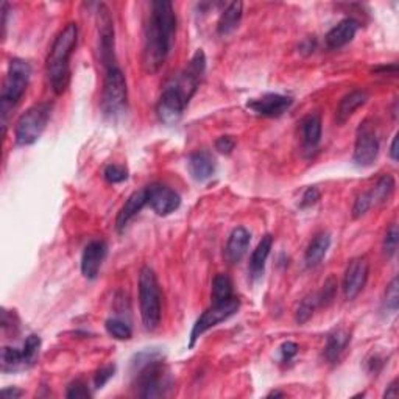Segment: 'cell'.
<instances>
[{
	"instance_id": "obj_25",
	"label": "cell",
	"mask_w": 399,
	"mask_h": 399,
	"mask_svg": "<svg viewBox=\"0 0 399 399\" xmlns=\"http://www.w3.org/2000/svg\"><path fill=\"white\" fill-rule=\"evenodd\" d=\"M349 340H351V336H349L345 329L334 331L331 336L327 337L325 346V358L327 359V362L336 363L340 359V355L344 354Z\"/></svg>"
},
{
	"instance_id": "obj_39",
	"label": "cell",
	"mask_w": 399,
	"mask_h": 399,
	"mask_svg": "<svg viewBox=\"0 0 399 399\" xmlns=\"http://www.w3.org/2000/svg\"><path fill=\"white\" fill-rule=\"evenodd\" d=\"M234 147H236V140L231 136H220L216 140V150L222 155H231Z\"/></svg>"
},
{
	"instance_id": "obj_33",
	"label": "cell",
	"mask_w": 399,
	"mask_h": 399,
	"mask_svg": "<svg viewBox=\"0 0 399 399\" xmlns=\"http://www.w3.org/2000/svg\"><path fill=\"white\" fill-rule=\"evenodd\" d=\"M398 242H399V231H398V226L396 225H391L388 228V231L386 233V237H384V254L387 256V258H393L396 249H398Z\"/></svg>"
},
{
	"instance_id": "obj_24",
	"label": "cell",
	"mask_w": 399,
	"mask_h": 399,
	"mask_svg": "<svg viewBox=\"0 0 399 399\" xmlns=\"http://www.w3.org/2000/svg\"><path fill=\"white\" fill-rule=\"evenodd\" d=\"M242 13H244V4L242 2H233L226 6L223 13L220 14L217 32L218 34H230L236 30L240 24Z\"/></svg>"
},
{
	"instance_id": "obj_16",
	"label": "cell",
	"mask_w": 399,
	"mask_h": 399,
	"mask_svg": "<svg viewBox=\"0 0 399 399\" xmlns=\"http://www.w3.org/2000/svg\"><path fill=\"white\" fill-rule=\"evenodd\" d=\"M249 240H251V234L245 230L244 226H237L233 230L230 239L226 242L225 247V259L228 263H239L242 258L247 254V249L249 247Z\"/></svg>"
},
{
	"instance_id": "obj_7",
	"label": "cell",
	"mask_w": 399,
	"mask_h": 399,
	"mask_svg": "<svg viewBox=\"0 0 399 399\" xmlns=\"http://www.w3.org/2000/svg\"><path fill=\"white\" fill-rule=\"evenodd\" d=\"M53 105L50 102H41L28 108L22 116L19 117L14 130V138L19 147H27L37 142L41 134L44 133L46 126L52 116Z\"/></svg>"
},
{
	"instance_id": "obj_22",
	"label": "cell",
	"mask_w": 399,
	"mask_h": 399,
	"mask_svg": "<svg viewBox=\"0 0 399 399\" xmlns=\"http://www.w3.org/2000/svg\"><path fill=\"white\" fill-rule=\"evenodd\" d=\"M272 245H273V237L267 234L261 239V242L256 247V249L249 258V273H251L253 280H259L263 275V270H266V262L270 256V251H272Z\"/></svg>"
},
{
	"instance_id": "obj_28",
	"label": "cell",
	"mask_w": 399,
	"mask_h": 399,
	"mask_svg": "<svg viewBox=\"0 0 399 399\" xmlns=\"http://www.w3.org/2000/svg\"><path fill=\"white\" fill-rule=\"evenodd\" d=\"M22 367H25L22 351H19L16 348L5 346L2 349V372L4 373L16 372V369Z\"/></svg>"
},
{
	"instance_id": "obj_23",
	"label": "cell",
	"mask_w": 399,
	"mask_h": 399,
	"mask_svg": "<svg viewBox=\"0 0 399 399\" xmlns=\"http://www.w3.org/2000/svg\"><path fill=\"white\" fill-rule=\"evenodd\" d=\"M331 247V236L327 233H320L310 240V244L306 249L304 262L308 267H317L325 259L327 249Z\"/></svg>"
},
{
	"instance_id": "obj_20",
	"label": "cell",
	"mask_w": 399,
	"mask_h": 399,
	"mask_svg": "<svg viewBox=\"0 0 399 399\" xmlns=\"http://www.w3.org/2000/svg\"><path fill=\"white\" fill-rule=\"evenodd\" d=\"M303 148L306 153H313L322 140V117L320 114H309L301 120Z\"/></svg>"
},
{
	"instance_id": "obj_19",
	"label": "cell",
	"mask_w": 399,
	"mask_h": 399,
	"mask_svg": "<svg viewBox=\"0 0 399 399\" xmlns=\"http://www.w3.org/2000/svg\"><path fill=\"white\" fill-rule=\"evenodd\" d=\"M368 100V92L362 91V89H354L351 92L340 100V103L337 106L336 111V120L339 125L346 124L349 119H351L353 114L358 111L360 106H363L367 103Z\"/></svg>"
},
{
	"instance_id": "obj_2",
	"label": "cell",
	"mask_w": 399,
	"mask_h": 399,
	"mask_svg": "<svg viewBox=\"0 0 399 399\" xmlns=\"http://www.w3.org/2000/svg\"><path fill=\"white\" fill-rule=\"evenodd\" d=\"M176 33V14L174 5L167 0L152 4L148 22L145 25L142 66L147 74H155L166 63L174 47Z\"/></svg>"
},
{
	"instance_id": "obj_10",
	"label": "cell",
	"mask_w": 399,
	"mask_h": 399,
	"mask_svg": "<svg viewBox=\"0 0 399 399\" xmlns=\"http://www.w3.org/2000/svg\"><path fill=\"white\" fill-rule=\"evenodd\" d=\"M377 155H379V139L376 136L374 128L369 125L368 120H365L360 124L358 134H355L353 159L355 166L369 167L377 159Z\"/></svg>"
},
{
	"instance_id": "obj_8",
	"label": "cell",
	"mask_w": 399,
	"mask_h": 399,
	"mask_svg": "<svg viewBox=\"0 0 399 399\" xmlns=\"http://www.w3.org/2000/svg\"><path fill=\"white\" fill-rule=\"evenodd\" d=\"M128 100V88L126 78L117 64L105 69L103 78V89L102 98H100V106L105 116L116 117L122 112L126 106Z\"/></svg>"
},
{
	"instance_id": "obj_4",
	"label": "cell",
	"mask_w": 399,
	"mask_h": 399,
	"mask_svg": "<svg viewBox=\"0 0 399 399\" xmlns=\"http://www.w3.org/2000/svg\"><path fill=\"white\" fill-rule=\"evenodd\" d=\"M32 77V67L25 60L13 58L8 64V72L4 80L2 94H0V117H2L4 134L8 128V120L13 110L24 97Z\"/></svg>"
},
{
	"instance_id": "obj_41",
	"label": "cell",
	"mask_w": 399,
	"mask_h": 399,
	"mask_svg": "<svg viewBox=\"0 0 399 399\" xmlns=\"http://www.w3.org/2000/svg\"><path fill=\"white\" fill-rule=\"evenodd\" d=\"M281 354H282L284 360H287V362L292 360L298 354V345L295 344V341H286V344L281 346Z\"/></svg>"
},
{
	"instance_id": "obj_36",
	"label": "cell",
	"mask_w": 399,
	"mask_h": 399,
	"mask_svg": "<svg viewBox=\"0 0 399 399\" xmlns=\"http://www.w3.org/2000/svg\"><path fill=\"white\" fill-rule=\"evenodd\" d=\"M399 304V290H398V277H393V281L388 284V287L386 290V306L387 309L391 312L398 310Z\"/></svg>"
},
{
	"instance_id": "obj_11",
	"label": "cell",
	"mask_w": 399,
	"mask_h": 399,
	"mask_svg": "<svg viewBox=\"0 0 399 399\" xmlns=\"http://www.w3.org/2000/svg\"><path fill=\"white\" fill-rule=\"evenodd\" d=\"M97 25H98V52L100 61L103 67L114 66L116 55H114V22L111 13L106 5H100L97 11Z\"/></svg>"
},
{
	"instance_id": "obj_44",
	"label": "cell",
	"mask_w": 399,
	"mask_h": 399,
	"mask_svg": "<svg viewBox=\"0 0 399 399\" xmlns=\"http://www.w3.org/2000/svg\"><path fill=\"white\" fill-rule=\"evenodd\" d=\"M390 156H391V159H393V161H398V134L393 138V142H391Z\"/></svg>"
},
{
	"instance_id": "obj_29",
	"label": "cell",
	"mask_w": 399,
	"mask_h": 399,
	"mask_svg": "<svg viewBox=\"0 0 399 399\" xmlns=\"http://www.w3.org/2000/svg\"><path fill=\"white\" fill-rule=\"evenodd\" d=\"M317 308H318V298H317V294L306 296V298L303 299V301L299 303L298 309H296V317H295L296 323H298V325L308 323L309 320L312 318L313 312H315Z\"/></svg>"
},
{
	"instance_id": "obj_42",
	"label": "cell",
	"mask_w": 399,
	"mask_h": 399,
	"mask_svg": "<svg viewBox=\"0 0 399 399\" xmlns=\"http://www.w3.org/2000/svg\"><path fill=\"white\" fill-rule=\"evenodd\" d=\"M2 395H4L5 398H13V399H14V398H20V396H22V391L18 390V388H14V387H13V388H4V390H2Z\"/></svg>"
},
{
	"instance_id": "obj_13",
	"label": "cell",
	"mask_w": 399,
	"mask_h": 399,
	"mask_svg": "<svg viewBox=\"0 0 399 399\" xmlns=\"http://www.w3.org/2000/svg\"><path fill=\"white\" fill-rule=\"evenodd\" d=\"M369 275V262L367 258H355L348 263L345 277H344V292L348 301L360 295L365 287Z\"/></svg>"
},
{
	"instance_id": "obj_17",
	"label": "cell",
	"mask_w": 399,
	"mask_h": 399,
	"mask_svg": "<svg viewBox=\"0 0 399 399\" xmlns=\"http://www.w3.org/2000/svg\"><path fill=\"white\" fill-rule=\"evenodd\" d=\"M359 30V22L353 18H346L344 20L332 27L329 32L326 34V46L336 50L346 46L348 42H351L355 37V33Z\"/></svg>"
},
{
	"instance_id": "obj_6",
	"label": "cell",
	"mask_w": 399,
	"mask_h": 399,
	"mask_svg": "<svg viewBox=\"0 0 399 399\" xmlns=\"http://www.w3.org/2000/svg\"><path fill=\"white\" fill-rule=\"evenodd\" d=\"M139 304L142 323L147 331L158 329L161 323V289L155 272L142 267L139 273Z\"/></svg>"
},
{
	"instance_id": "obj_45",
	"label": "cell",
	"mask_w": 399,
	"mask_h": 399,
	"mask_svg": "<svg viewBox=\"0 0 399 399\" xmlns=\"http://www.w3.org/2000/svg\"><path fill=\"white\" fill-rule=\"evenodd\" d=\"M284 393H281V391H272V393L268 395V398H282Z\"/></svg>"
},
{
	"instance_id": "obj_26",
	"label": "cell",
	"mask_w": 399,
	"mask_h": 399,
	"mask_svg": "<svg viewBox=\"0 0 399 399\" xmlns=\"http://www.w3.org/2000/svg\"><path fill=\"white\" fill-rule=\"evenodd\" d=\"M231 298H234L231 277L225 273L217 275L212 280V292H211L212 304H222L230 301Z\"/></svg>"
},
{
	"instance_id": "obj_14",
	"label": "cell",
	"mask_w": 399,
	"mask_h": 399,
	"mask_svg": "<svg viewBox=\"0 0 399 399\" xmlns=\"http://www.w3.org/2000/svg\"><path fill=\"white\" fill-rule=\"evenodd\" d=\"M292 103H294V98L289 96L282 94H266L261 98H254L251 102H248V108L253 112L258 114V116L263 117H277L281 114L286 112Z\"/></svg>"
},
{
	"instance_id": "obj_38",
	"label": "cell",
	"mask_w": 399,
	"mask_h": 399,
	"mask_svg": "<svg viewBox=\"0 0 399 399\" xmlns=\"http://www.w3.org/2000/svg\"><path fill=\"white\" fill-rule=\"evenodd\" d=\"M114 373H116V367H114V365H106L103 368H100L98 372L96 373V377H94L96 388L105 387L106 382H108L111 377L114 376Z\"/></svg>"
},
{
	"instance_id": "obj_9",
	"label": "cell",
	"mask_w": 399,
	"mask_h": 399,
	"mask_svg": "<svg viewBox=\"0 0 399 399\" xmlns=\"http://www.w3.org/2000/svg\"><path fill=\"white\" fill-rule=\"evenodd\" d=\"M240 308V301L239 298H231L230 301L222 303V304H212L208 310H204L202 315L198 317V320L195 322L194 327H192L190 332V341H189V348H194L195 341L198 340L200 336H203L206 331H209L211 327L217 326L218 323L225 322L230 317H233Z\"/></svg>"
},
{
	"instance_id": "obj_1",
	"label": "cell",
	"mask_w": 399,
	"mask_h": 399,
	"mask_svg": "<svg viewBox=\"0 0 399 399\" xmlns=\"http://www.w3.org/2000/svg\"><path fill=\"white\" fill-rule=\"evenodd\" d=\"M206 70L203 50H197L188 67L172 75L164 84L161 97L156 103V116L164 125H175L181 120L184 110L197 92Z\"/></svg>"
},
{
	"instance_id": "obj_3",
	"label": "cell",
	"mask_w": 399,
	"mask_h": 399,
	"mask_svg": "<svg viewBox=\"0 0 399 399\" xmlns=\"http://www.w3.org/2000/svg\"><path fill=\"white\" fill-rule=\"evenodd\" d=\"M78 42V25L69 22L56 34L47 56V75L50 86L56 96L67 89L70 81V56Z\"/></svg>"
},
{
	"instance_id": "obj_27",
	"label": "cell",
	"mask_w": 399,
	"mask_h": 399,
	"mask_svg": "<svg viewBox=\"0 0 399 399\" xmlns=\"http://www.w3.org/2000/svg\"><path fill=\"white\" fill-rule=\"evenodd\" d=\"M395 192V178L393 175H382L379 178V181L374 184V188L368 192L369 197H372L373 204H386L388 200L391 198Z\"/></svg>"
},
{
	"instance_id": "obj_18",
	"label": "cell",
	"mask_w": 399,
	"mask_h": 399,
	"mask_svg": "<svg viewBox=\"0 0 399 399\" xmlns=\"http://www.w3.org/2000/svg\"><path fill=\"white\" fill-rule=\"evenodd\" d=\"M147 204V192L145 189H140L133 192V194L128 197L125 204L120 208L117 218H116V228L117 231H124L126 225L131 222V220L138 216L142 211V208Z\"/></svg>"
},
{
	"instance_id": "obj_43",
	"label": "cell",
	"mask_w": 399,
	"mask_h": 399,
	"mask_svg": "<svg viewBox=\"0 0 399 399\" xmlns=\"http://www.w3.org/2000/svg\"><path fill=\"white\" fill-rule=\"evenodd\" d=\"M398 381H393L388 386V390L386 391V393H384V396L386 398H396L398 396Z\"/></svg>"
},
{
	"instance_id": "obj_5",
	"label": "cell",
	"mask_w": 399,
	"mask_h": 399,
	"mask_svg": "<svg viewBox=\"0 0 399 399\" xmlns=\"http://www.w3.org/2000/svg\"><path fill=\"white\" fill-rule=\"evenodd\" d=\"M139 369L136 373V388L140 398H159L170 388V377L161 355L153 351H144L134 362Z\"/></svg>"
},
{
	"instance_id": "obj_12",
	"label": "cell",
	"mask_w": 399,
	"mask_h": 399,
	"mask_svg": "<svg viewBox=\"0 0 399 399\" xmlns=\"http://www.w3.org/2000/svg\"><path fill=\"white\" fill-rule=\"evenodd\" d=\"M147 192V204L152 208L158 216H169L175 212L181 204V197L176 192L166 186V184H150L145 188Z\"/></svg>"
},
{
	"instance_id": "obj_21",
	"label": "cell",
	"mask_w": 399,
	"mask_h": 399,
	"mask_svg": "<svg viewBox=\"0 0 399 399\" xmlns=\"http://www.w3.org/2000/svg\"><path fill=\"white\" fill-rule=\"evenodd\" d=\"M189 172L194 180L208 181L216 172V162L208 152H195L189 156Z\"/></svg>"
},
{
	"instance_id": "obj_35",
	"label": "cell",
	"mask_w": 399,
	"mask_h": 399,
	"mask_svg": "<svg viewBox=\"0 0 399 399\" xmlns=\"http://www.w3.org/2000/svg\"><path fill=\"white\" fill-rule=\"evenodd\" d=\"M372 206H373L372 197H369L368 192H363V194H360L358 198H355L354 206H353V217L359 218L362 216H365Z\"/></svg>"
},
{
	"instance_id": "obj_37",
	"label": "cell",
	"mask_w": 399,
	"mask_h": 399,
	"mask_svg": "<svg viewBox=\"0 0 399 399\" xmlns=\"http://www.w3.org/2000/svg\"><path fill=\"white\" fill-rule=\"evenodd\" d=\"M67 398L70 399H78V398H91V391L88 390L86 384L81 382V381H75L69 386L67 388Z\"/></svg>"
},
{
	"instance_id": "obj_34",
	"label": "cell",
	"mask_w": 399,
	"mask_h": 399,
	"mask_svg": "<svg viewBox=\"0 0 399 399\" xmlns=\"http://www.w3.org/2000/svg\"><path fill=\"white\" fill-rule=\"evenodd\" d=\"M105 180L111 184L122 183L128 178V170L124 166H117V164H110L103 172Z\"/></svg>"
},
{
	"instance_id": "obj_30",
	"label": "cell",
	"mask_w": 399,
	"mask_h": 399,
	"mask_svg": "<svg viewBox=\"0 0 399 399\" xmlns=\"http://www.w3.org/2000/svg\"><path fill=\"white\" fill-rule=\"evenodd\" d=\"M105 327L110 336L117 340H130L133 337V331H131L130 325H126L125 322H122V320H119V318L106 320Z\"/></svg>"
},
{
	"instance_id": "obj_40",
	"label": "cell",
	"mask_w": 399,
	"mask_h": 399,
	"mask_svg": "<svg viewBox=\"0 0 399 399\" xmlns=\"http://www.w3.org/2000/svg\"><path fill=\"white\" fill-rule=\"evenodd\" d=\"M320 200V190L317 188H308L301 198V208H309Z\"/></svg>"
},
{
	"instance_id": "obj_15",
	"label": "cell",
	"mask_w": 399,
	"mask_h": 399,
	"mask_svg": "<svg viewBox=\"0 0 399 399\" xmlns=\"http://www.w3.org/2000/svg\"><path fill=\"white\" fill-rule=\"evenodd\" d=\"M106 244L103 240H92L86 245L81 256V273L88 280H96L106 256Z\"/></svg>"
},
{
	"instance_id": "obj_32",
	"label": "cell",
	"mask_w": 399,
	"mask_h": 399,
	"mask_svg": "<svg viewBox=\"0 0 399 399\" xmlns=\"http://www.w3.org/2000/svg\"><path fill=\"white\" fill-rule=\"evenodd\" d=\"M39 348H41V339L39 336H28L24 348H22V354H24V360H25V367H30L34 363V360L38 359V354H39Z\"/></svg>"
},
{
	"instance_id": "obj_31",
	"label": "cell",
	"mask_w": 399,
	"mask_h": 399,
	"mask_svg": "<svg viewBox=\"0 0 399 399\" xmlns=\"http://www.w3.org/2000/svg\"><path fill=\"white\" fill-rule=\"evenodd\" d=\"M337 287H339V282L336 280V276L327 277V280L323 284L322 290H320L317 294L320 308H327V306H329L334 301V299H336Z\"/></svg>"
}]
</instances>
